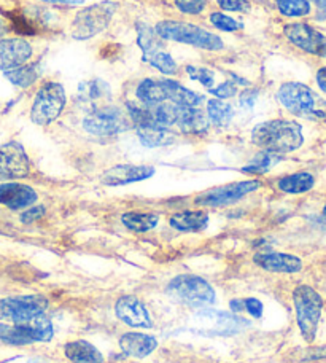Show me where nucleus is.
<instances>
[{
	"label": "nucleus",
	"instance_id": "f257e3e1",
	"mask_svg": "<svg viewBox=\"0 0 326 363\" xmlns=\"http://www.w3.org/2000/svg\"><path fill=\"white\" fill-rule=\"evenodd\" d=\"M252 142L263 152L282 155L298 150L303 145V129L296 121L271 120L261 123L252 133Z\"/></svg>",
	"mask_w": 326,
	"mask_h": 363
},
{
	"label": "nucleus",
	"instance_id": "f03ea898",
	"mask_svg": "<svg viewBox=\"0 0 326 363\" xmlns=\"http://www.w3.org/2000/svg\"><path fill=\"white\" fill-rule=\"evenodd\" d=\"M280 104L298 116L314 120H326V102L303 83H285L277 93Z\"/></svg>",
	"mask_w": 326,
	"mask_h": 363
},
{
	"label": "nucleus",
	"instance_id": "7ed1b4c3",
	"mask_svg": "<svg viewBox=\"0 0 326 363\" xmlns=\"http://www.w3.org/2000/svg\"><path fill=\"white\" fill-rule=\"evenodd\" d=\"M154 30L161 38L193 45L196 48H202L208 51H218L223 48V42H221L220 37H217L206 29H201L191 23L162 21L159 24H156Z\"/></svg>",
	"mask_w": 326,
	"mask_h": 363
},
{
	"label": "nucleus",
	"instance_id": "20e7f679",
	"mask_svg": "<svg viewBox=\"0 0 326 363\" xmlns=\"http://www.w3.org/2000/svg\"><path fill=\"white\" fill-rule=\"evenodd\" d=\"M293 303H295L296 320L303 338L308 342H312L315 340L318 322L322 317V296L309 285H299L293 291Z\"/></svg>",
	"mask_w": 326,
	"mask_h": 363
},
{
	"label": "nucleus",
	"instance_id": "39448f33",
	"mask_svg": "<svg viewBox=\"0 0 326 363\" xmlns=\"http://www.w3.org/2000/svg\"><path fill=\"white\" fill-rule=\"evenodd\" d=\"M167 294L179 303L194 308L210 306L215 301V290L202 277L181 274L172 279L167 285Z\"/></svg>",
	"mask_w": 326,
	"mask_h": 363
},
{
	"label": "nucleus",
	"instance_id": "423d86ee",
	"mask_svg": "<svg viewBox=\"0 0 326 363\" xmlns=\"http://www.w3.org/2000/svg\"><path fill=\"white\" fill-rule=\"evenodd\" d=\"M65 91L60 83L48 82L37 91L30 107V120L38 126H47L62 113L65 107Z\"/></svg>",
	"mask_w": 326,
	"mask_h": 363
},
{
	"label": "nucleus",
	"instance_id": "0eeeda50",
	"mask_svg": "<svg viewBox=\"0 0 326 363\" xmlns=\"http://www.w3.org/2000/svg\"><path fill=\"white\" fill-rule=\"evenodd\" d=\"M116 11V4L101 2L86 6L75 16L72 23V37L77 40H88L107 28Z\"/></svg>",
	"mask_w": 326,
	"mask_h": 363
},
{
	"label": "nucleus",
	"instance_id": "6e6552de",
	"mask_svg": "<svg viewBox=\"0 0 326 363\" xmlns=\"http://www.w3.org/2000/svg\"><path fill=\"white\" fill-rule=\"evenodd\" d=\"M51 338H53V325L43 314L26 323H15V325L0 323V341L6 345L24 346L32 342L50 341Z\"/></svg>",
	"mask_w": 326,
	"mask_h": 363
},
{
	"label": "nucleus",
	"instance_id": "1a4fd4ad",
	"mask_svg": "<svg viewBox=\"0 0 326 363\" xmlns=\"http://www.w3.org/2000/svg\"><path fill=\"white\" fill-rule=\"evenodd\" d=\"M130 126L129 116L121 112L116 107L108 106H97L84 116L83 128L89 134L101 135V138H108V135H116Z\"/></svg>",
	"mask_w": 326,
	"mask_h": 363
},
{
	"label": "nucleus",
	"instance_id": "9d476101",
	"mask_svg": "<svg viewBox=\"0 0 326 363\" xmlns=\"http://www.w3.org/2000/svg\"><path fill=\"white\" fill-rule=\"evenodd\" d=\"M48 308V300L43 295L13 296L0 300V319L13 323H26L42 315Z\"/></svg>",
	"mask_w": 326,
	"mask_h": 363
},
{
	"label": "nucleus",
	"instance_id": "9b49d317",
	"mask_svg": "<svg viewBox=\"0 0 326 363\" xmlns=\"http://www.w3.org/2000/svg\"><path fill=\"white\" fill-rule=\"evenodd\" d=\"M261 186L259 180H245V182H236V184L223 185L212 188V190H207L201 193L198 198H196V204L199 206H226L232 204L236 201L242 199L245 194L253 193Z\"/></svg>",
	"mask_w": 326,
	"mask_h": 363
},
{
	"label": "nucleus",
	"instance_id": "f8f14e48",
	"mask_svg": "<svg viewBox=\"0 0 326 363\" xmlns=\"http://www.w3.org/2000/svg\"><path fill=\"white\" fill-rule=\"evenodd\" d=\"M30 172V161L26 150L18 142L0 145V179H24Z\"/></svg>",
	"mask_w": 326,
	"mask_h": 363
},
{
	"label": "nucleus",
	"instance_id": "ddd939ff",
	"mask_svg": "<svg viewBox=\"0 0 326 363\" xmlns=\"http://www.w3.org/2000/svg\"><path fill=\"white\" fill-rule=\"evenodd\" d=\"M285 37L295 45L304 50L305 53L326 57V35L305 23H293L285 26Z\"/></svg>",
	"mask_w": 326,
	"mask_h": 363
},
{
	"label": "nucleus",
	"instance_id": "4468645a",
	"mask_svg": "<svg viewBox=\"0 0 326 363\" xmlns=\"http://www.w3.org/2000/svg\"><path fill=\"white\" fill-rule=\"evenodd\" d=\"M196 323L201 332L207 335H232L239 332L249 322L232 315L230 313H221V311H199L196 315Z\"/></svg>",
	"mask_w": 326,
	"mask_h": 363
},
{
	"label": "nucleus",
	"instance_id": "2eb2a0df",
	"mask_svg": "<svg viewBox=\"0 0 326 363\" xmlns=\"http://www.w3.org/2000/svg\"><path fill=\"white\" fill-rule=\"evenodd\" d=\"M116 317L126 325L133 328H150L153 325L152 317H150L148 311L139 298L137 296H121L115 304Z\"/></svg>",
	"mask_w": 326,
	"mask_h": 363
},
{
	"label": "nucleus",
	"instance_id": "dca6fc26",
	"mask_svg": "<svg viewBox=\"0 0 326 363\" xmlns=\"http://www.w3.org/2000/svg\"><path fill=\"white\" fill-rule=\"evenodd\" d=\"M32 47L24 38L0 40V70H11L24 66L30 60Z\"/></svg>",
	"mask_w": 326,
	"mask_h": 363
},
{
	"label": "nucleus",
	"instance_id": "f3484780",
	"mask_svg": "<svg viewBox=\"0 0 326 363\" xmlns=\"http://www.w3.org/2000/svg\"><path fill=\"white\" fill-rule=\"evenodd\" d=\"M154 174V167L152 166H134V164H120L115 166L102 174L101 182L108 186H120L134 184L150 179Z\"/></svg>",
	"mask_w": 326,
	"mask_h": 363
},
{
	"label": "nucleus",
	"instance_id": "a211bd4d",
	"mask_svg": "<svg viewBox=\"0 0 326 363\" xmlns=\"http://www.w3.org/2000/svg\"><path fill=\"white\" fill-rule=\"evenodd\" d=\"M37 193L34 188L23 184H2L0 185V204L6 206L11 211L26 209L37 201Z\"/></svg>",
	"mask_w": 326,
	"mask_h": 363
},
{
	"label": "nucleus",
	"instance_id": "6ab92c4d",
	"mask_svg": "<svg viewBox=\"0 0 326 363\" xmlns=\"http://www.w3.org/2000/svg\"><path fill=\"white\" fill-rule=\"evenodd\" d=\"M135 129L140 142L147 147L169 145L175 140V135L171 133V129L158 125L153 118L139 123V125H135Z\"/></svg>",
	"mask_w": 326,
	"mask_h": 363
},
{
	"label": "nucleus",
	"instance_id": "aec40b11",
	"mask_svg": "<svg viewBox=\"0 0 326 363\" xmlns=\"http://www.w3.org/2000/svg\"><path fill=\"white\" fill-rule=\"evenodd\" d=\"M156 346H158V341H156L153 336L130 332L125 333L120 338V347L121 351L125 352L129 357L135 359H143L147 355L152 354Z\"/></svg>",
	"mask_w": 326,
	"mask_h": 363
},
{
	"label": "nucleus",
	"instance_id": "412c9836",
	"mask_svg": "<svg viewBox=\"0 0 326 363\" xmlns=\"http://www.w3.org/2000/svg\"><path fill=\"white\" fill-rule=\"evenodd\" d=\"M255 263L269 272H298L303 268V262L298 257L276 252L255 255Z\"/></svg>",
	"mask_w": 326,
	"mask_h": 363
},
{
	"label": "nucleus",
	"instance_id": "4be33fe9",
	"mask_svg": "<svg viewBox=\"0 0 326 363\" xmlns=\"http://www.w3.org/2000/svg\"><path fill=\"white\" fill-rule=\"evenodd\" d=\"M175 126L188 134H201L208 126L207 115L199 107H180Z\"/></svg>",
	"mask_w": 326,
	"mask_h": 363
},
{
	"label": "nucleus",
	"instance_id": "5701e85b",
	"mask_svg": "<svg viewBox=\"0 0 326 363\" xmlns=\"http://www.w3.org/2000/svg\"><path fill=\"white\" fill-rule=\"evenodd\" d=\"M65 357L72 363H102L103 357L97 349L88 341L78 340L67 342L64 347Z\"/></svg>",
	"mask_w": 326,
	"mask_h": 363
},
{
	"label": "nucleus",
	"instance_id": "b1692460",
	"mask_svg": "<svg viewBox=\"0 0 326 363\" xmlns=\"http://www.w3.org/2000/svg\"><path fill=\"white\" fill-rule=\"evenodd\" d=\"M171 225L175 230L184 233H198L207 228L208 216L202 211H185L171 217Z\"/></svg>",
	"mask_w": 326,
	"mask_h": 363
},
{
	"label": "nucleus",
	"instance_id": "393cba45",
	"mask_svg": "<svg viewBox=\"0 0 326 363\" xmlns=\"http://www.w3.org/2000/svg\"><path fill=\"white\" fill-rule=\"evenodd\" d=\"M167 101L177 104L180 107H201L204 102V96H201L194 91L181 86L180 83L174 80H164Z\"/></svg>",
	"mask_w": 326,
	"mask_h": 363
},
{
	"label": "nucleus",
	"instance_id": "a878e982",
	"mask_svg": "<svg viewBox=\"0 0 326 363\" xmlns=\"http://www.w3.org/2000/svg\"><path fill=\"white\" fill-rule=\"evenodd\" d=\"M137 99L142 104H158L167 101V93H166V85L164 80H153L147 79L140 82V85L137 86Z\"/></svg>",
	"mask_w": 326,
	"mask_h": 363
},
{
	"label": "nucleus",
	"instance_id": "bb28decb",
	"mask_svg": "<svg viewBox=\"0 0 326 363\" xmlns=\"http://www.w3.org/2000/svg\"><path fill=\"white\" fill-rule=\"evenodd\" d=\"M137 43H139V47L143 51V60L164 50V47H162V38L156 34L154 29H150L143 23L137 24Z\"/></svg>",
	"mask_w": 326,
	"mask_h": 363
},
{
	"label": "nucleus",
	"instance_id": "cd10ccee",
	"mask_svg": "<svg viewBox=\"0 0 326 363\" xmlns=\"http://www.w3.org/2000/svg\"><path fill=\"white\" fill-rule=\"evenodd\" d=\"M315 184V179L309 172H296L291 174V176L282 177L279 180V188L285 193L298 194V193H305L309 191Z\"/></svg>",
	"mask_w": 326,
	"mask_h": 363
},
{
	"label": "nucleus",
	"instance_id": "c85d7f7f",
	"mask_svg": "<svg viewBox=\"0 0 326 363\" xmlns=\"http://www.w3.org/2000/svg\"><path fill=\"white\" fill-rule=\"evenodd\" d=\"M123 225L130 231L145 233L153 230L159 222V217L156 213H142V212H128L121 217Z\"/></svg>",
	"mask_w": 326,
	"mask_h": 363
},
{
	"label": "nucleus",
	"instance_id": "c756f323",
	"mask_svg": "<svg viewBox=\"0 0 326 363\" xmlns=\"http://www.w3.org/2000/svg\"><path fill=\"white\" fill-rule=\"evenodd\" d=\"M5 77L9 79L13 85L19 88H28L34 85L38 79V66L37 64H24L16 69L6 70Z\"/></svg>",
	"mask_w": 326,
	"mask_h": 363
},
{
	"label": "nucleus",
	"instance_id": "7c9ffc66",
	"mask_svg": "<svg viewBox=\"0 0 326 363\" xmlns=\"http://www.w3.org/2000/svg\"><path fill=\"white\" fill-rule=\"evenodd\" d=\"M207 116L215 126H227L234 116V108L231 104L212 99L207 102Z\"/></svg>",
	"mask_w": 326,
	"mask_h": 363
},
{
	"label": "nucleus",
	"instance_id": "2f4dec72",
	"mask_svg": "<svg viewBox=\"0 0 326 363\" xmlns=\"http://www.w3.org/2000/svg\"><path fill=\"white\" fill-rule=\"evenodd\" d=\"M78 93H80L82 101L94 104V107H96V102H99L102 99H107V97L110 96V89H108L107 83L94 79V80L82 83L80 89H78Z\"/></svg>",
	"mask_w": 326,
	"mask_h": 363
},
{
	"label": "nucleus",
	"instance_id": "473e14b6",
	"mask_svg": "<svg viewBox=\"0 0 326 363\" xmlns=\"http://www.w3.org/2000/svg\"><path fill=\"white\" fill-rule=\"evenodd\" d=\"M279 11L288 18L308 16L310 13L309 0H276Z\"/></svg>",
	"mask_w": 326,
	"mask_h": 363
},
{
	"label": "nucleus",
	"instance_id": "72a5a7b5",
	"mask_svg": "<svg viewBox=\"0 0 326 363\" xmlns=\"http://www.w3.org/2000/svg\"><path fill=\"white\" fill-rule=\"evenodd\" d=\"M277 161H279V155L269 153V152H261L249 166L244 167L242 171L249 174H264L269 171Z\"/></svg>",
	"mask_w": 326,
	"mask_h": 363
},
{
	"label": "nucleus",
	"instance_id": "f704fd0d",
	"mask_svg": "<svg viewBox=\"0 0 326 363\" xmlns=\"http://www.w3.org/2000/svg\"><path fill=\"white\" fill-rule=\"evenodd\" d=\"M143 61L148 62V64H152L154 69H158L159 72L166 74V75H171V74L175 72V70H177V64H175L174 57L169 55V53H166L164 50L158 51V53L152 55V56L147 57V60H143Z\"/></svg>",
	"mask_w": 326,
	"mask_h": 363
},
{
	"label": "nucleus",
	"instance_id": "c9c22d12",
	"mask_svg": "<svg viewBox=\"0 0 326 363\" xmlns=\"http://www.w3.org/2000/svg\"><path fill=\"white\" fill-rule=\"evenodd\" d=\"M9 18L11 21V28L15 29L18 34L21 35H32L37 32V28L32 24L28 18L23 15H16V13H9Z\"/></svg>",
	"mask_w": 326,
	"mask_h": 363
},
{
	"label": "nucleus",
	"instance_id": "e433bc0d",
	"mask_svg": "<svg viewBox=\"0 0 326 363\" xmlns=\"http://www.w3.org/2000/svg\"><path fill=\"white\" fill-rule=\"evenodd\" d=\"M210 21L215 26V28L225 32H234L242 28L236 19H232L231 16H226L225 13H212L210 15Z\"/></svg>",
	"mask_w": 326,
	"mask_h": 363
},
{
	"label": "nucleus",
	"instance_id": "4c0bfd02",
	"mask_svg": "<svg viewBox=\"0 0 326 363\" xmlns=\"http://www.w3.org/2000/svg\"><path fill=\"white\" fill-rule=\"evenodd\" d=\"M188 75L191 77L193 80L201 82V85H204L206 88H212L213 86V80L215 75L212 70H208L206 67H194V66H188L186 67Z\"/></svg>",
	"mask_w": 326,
	"mask_h": 363
},
{
	"label": "nucleus",
	"instance_id": "58836bf2",
	"mask_svg": "<svg viewBox=\"0 0 326 363\" xmlns=\"http://www.w3.org/2000/svg\"><path fill=\"white\" fill-rule=\"evenodd\" d=\"M207 0H175V5L186 15H199L204 11Z\"/></svg>",
	"mask_w": 326,
	"mask_h": 363
},
{
	"label": "nucleus",
	"instance_id": "ea45409f",
	"mask_svg": "<svg viewBox=\"0 0 326 363\" xmlns=\"http://www.w3.org/2000/svg\"><path fill=\"white\" fill-rule=\"evenodd\" d=\"M210 93L213 96L220 97V99H230V97H232L234 94L237 93V86H236V83H234V82H225L217 88H210Z\"/></svg>",
	"mask_w": 326,
	"mask_h": 363
},
{
	"label": "nucleus",
	"instance_id": "a19ab883",
	"mask_svg": "<svg viewBox=\"0 0 326 363\" xmlns=\"http://www.w3.org/2000/svg\"><path fill=\"white\" fill-rule=\"evenodd\" d=\"M217 4L226 11L249 10V2H247V0H217Z\"/></svg>",
	"mask_w": 326,
	"mask_h": 363
},
{
	"label": "nucleus",
	"instance_id": "79ce46f5",
	"mask_svg": "<svg viewBox=\"0 0 326 363\" xmlns=\"http://www.w3.org/2000/svg\"><path fill=\"white\" fill-rule=\"evenodd\" d=\"M244 308L247 313H249L252 317H257V319L263 314V303L257 300V298H245Z\"/></svg>",
	"mask_w": 326,
	"mask_h": 363
},
{
	"label": "nucleus",
	"instance_id": "37998d69",
	"mask_svg": "<svg viewBox=\"0 0 326 363\" xmlns=\"http://www.w3.org/2000/svg\"><path fill=\"white\" fill-rule=\"evenodd\" d=\"M45 216V207L43 206H37V207H32V209L26 211L23 216H21V222L23 223H34L35 220L42 218Z\"/></svg>",
	"mask_w": 326,
	"mask_h": 363
},
{
	"label": "nucleus",
	"instance_id": "c03bdc74",
	"mask_svg": "<svg viewBox=\"0 0 326 363\" xmlns=\"http://www.w3.org/2000/svg\"><path fill=\"white\" fill-rule=\"evenodd\" d=\"M317 83L323 93H326V67H322L317 72Z\"/></svg>",
	"mask_w": 326,
	"mask_h": 363
},
{
	"label": "nucleus",
	"instance_id": "a18cd8bd",
	"mask_svg": "<svg viewBox=\"0 0 326 363\" xmlns=\"http://www.w3.org/2000/svg\"><path fill=\"white\" fill-rule=\"evenodd\" d=\"M231 309L232 313H244L245 308H244V300H232L231 301Z\"/></svg>",
	"mask_w": 326,
	"mask_h": 363
},
{
	"label": "nucleus",
	"instance_id": "49530a36",
	"mask_svg": "<svg viewBox=\"0 0 326 363\" xmlns=\"http://www.w3.org/2000/svg\"><path fill=\"white\" fill-rule=\"evenodd\" d=\"M45 2H55V4L65 2V4H72V2H69V0H45Z\"/></svg>",
	"mask_w": 326,
	"mask_h": 363
},
{
	"label": "nucleus",
	"instance_id": "de8ad7c7",
	"mask_svg": "<svg viewBox=\"0 0 326 363\" xmlns=\"http://www.w3.org/2000/svg\"><path fill=\"white\" fill-rule=\"evenodd\" d=\"M312 2H315L318 6H326V0H312Z\"/></svg>",
	"mask_w": 326,
	"mask_h": 363
},
{
	"label": "nucleus",
	"instance_id": "09e8293b",
	"mask_svg": "<svg viewBox=\"0 0 326 363\" xmlns=\"http://www.w3.org/2000/svg\"><path fill=\"white\" fill-rule=\"evenodd\" d=\"M323 217H325V220H326V206L323 207Z\"/></svg>",
	"mask_w": 326,
	"mask_h": 363
},
{
	"label": "nucleus",
	"instance_id": "8fccbe9b",
	"mask_svg": "<svg viewBox=\"0 0 326 363\" xmlns=\"http://www.w3.org/2000/svg\"><path fill=\"white\" fill-rule=\"evenodd\" d=\"M32 363H34V362H32Z\"/></svg>",
	"mask_w": 326,
	"mask_h": 363
}]
</instances>
